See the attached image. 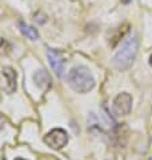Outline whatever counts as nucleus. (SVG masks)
<instances>
[{
  "instance_id": "0eeeda50",
  "label": "nucleus",
  "mask_w": 152,
  "mask_h": 160,
  "mask_svg": "<svg viewBox=\"0 0 152 160\" xmlns=\"http://www.w3.org/2000/svg\"><path fill=\"white\" fill-rule=\"evenodd\" d=\"M3 74L7 79L6 90L8 93H14L16 90V72L12 68H3Z\"/></svg>"
},
{
  "instance_id": "6e6552de",
  "label": "nucleus",
  "mask_w": 152,
  "mask_h": 160,
  "mask_svg": "<svg viewBox=\"0 0 152 160\" xmlns=\"http://www.w3.org/2000/svg\"><path fill=\"white\" fill-rule=\"evenodd\" d=\"M19 27H20V32L23 34L24 37H27L28 39H31V41H37V39L39 38L38 31L35 30L34 27H31V26H27L24 23H19Z\"/></svg>"
},
{
  "instance_id": "20e7f679",
  "label": "nucleus",
  "mask_w": 152,
  "mask_h": 160,
  "mask_svg": "<svg viewBox=\"0 0 152 160\" xmlns=\"http://www.w3.org/2000/svg\"><path fill=\"white\" fill-rule=\"evenodd\" d=\"M132 109V97L128 93H120L113 101V112L117 116H125Z\"/></svg>"
},
{
  "instance_id": "39448f33",
  "label": "nucleus",
  "mask_w": 152,
  "mask_h": 160,
  "mask_svg": "<svg viewBox=\"0 0 152 160\" xmlns=\"http://www.w3.org/2000/svg\"><path fill=\"white\" fill-rule=\"evenodd\" d=\"M47 58L50 62L53 70L57 73L58 77H62V74L65 72V58L59 51L57 50H48L47 51Z\"/></svg>"
},
{
  "instance_id": "423d86ee",
  "label": "nucleus",
  "mask_w": 152,
  "mask_h": 160,
  "mask_svg": "<svg viewBox=\"0 0 152 160\" xmlns=\"http://www.w3.org/2000/svg\"><path fill=\"white\" fill-rule=\"evenodd\" d=\"M33 79H34L35 85L39 86L42 90H47V89L51 86V78H50V75H48V73L44 72V70L35 72V74L33 75Z\"/></svg>"
},
{
  "instance_id": "7ed1b4c3",
  "label": "nucleus",
  "mask_w": 152,
  "mask_h": 160,
  "mask_svg": "<svg viewBox=\"0 0 152 160\" xmlns=\"http://www.w3.org/2000/svg\"><path fill=\"white\" fill-rule=\"evenodd\" d=\"M43 141L51 149H62L69 143V135L65 129L55 128V129H51L48 133H46V136L43 137Z\"/></svg>"
},
{
  "instance_id": "f257e3e1",
  "label": "nucleus",
  "mask_w": 152,
  "mask_h": 160,
  "mask_svg": "<svg viewBox=\"0 0 152 160\" xmlns=\"http://www.w3.org/2000/svg\"><path fill=\"white\" fill-rule=\"evenodd\" d=\"M68 82L70 88L77 93H88L96 85L90 70L85 66H75L68 74Z\"/></svg>"
},
{
  "instance_id": "9b49d317",
  "label": "nucleus",
  "mask_w": 152,
  "mask_h": 160,
  "mask_svg": "<svg viewBox=\"0 0 152 160\" xmlns=\"http://www.w3.org/2000/svg\"><path fill=\"white\" fill-rule=\"evenodd\" d=\"M149 63H151V66H152V55H151V58H149Z\"/></svg>"
},
{
  "instance_id": "1a4fd4ad",
  "label": "nucleus",
  "mask_w": 152,
  "mask_h": 160,
  "mask_svg": "<svg viewBox=\"0 0 152 160\" xmlns=\"http://www.w3.org/2000/svg\"><path fill=\"white\" fill-rule=\"evenodd\" d=\"M121 3H124V4H129V3H131V0H121Z\"/></svg>"
},
{
  "instance_id": "f03ea898",
  "label": "nucleus",
  "mask_w": 152,
  "mask_h": 160,
  "mask_svg": "<svg viewBox=\"0 0 152 160\" xmlns=\"http://www.w3.org/2000/svg\"><path fill=\"white\" fill-rule=\"evenodd\" d=\"M139 44H140V39L139 35H133L131 39H128L127 42L123 44V47L116 52L113 57V65L119 70H125L133 63L137 51H139Z\"/></svg>"
},
{
  "instance_id": "9d476101",
  "label": "nucleus",
  "mask_w": 152,
  "mask_h": 160,
  "mask_svg": "<svg viewBox=\"0 0 152 160\" xmlns=\"http://www.w3.org/2000/svg\"><path fill=\"white\" fill-rule=\"evenodd\" d=\"M15 160H26V159H22V158H16Z\"/></svg>"
}]
</instances>
